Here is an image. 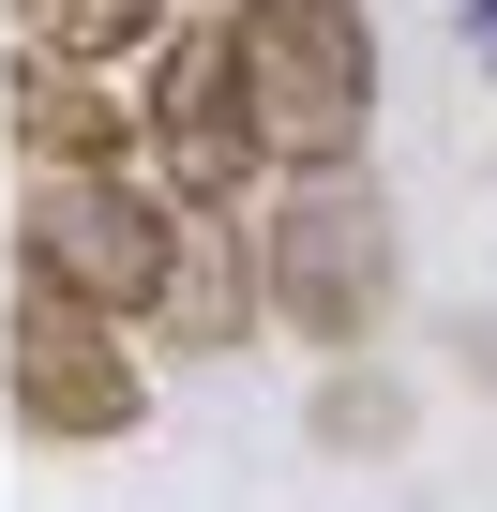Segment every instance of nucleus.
Instances as JSON below:
<instances>
[{
  "mask_svg": "<svg viewBox=\"0 0 497 512\" xmlns=\"http://www.w3.org/2000/svg\"><path fill=\"white\" fill-rule=\"evenodd\" d=\"M136 136H151V181H166L181 211H241V181H257V121H241V61H226V31H181V46H166Z\"/></svg>",
  "mask_w": 497,
  "mask_h": 512,
  "instance_id": "nucleus-5",
  "label": "nucleus"
},
{
  "mask_svg": "<svg viewBox=\"0 0 497 512\" xmlns=\"http://www.w3.org/2000/svg\"><path fill=\"white\" fill-rule=\"evenodd\" d=\"M452 31H467V61L497 76V0H467V16H452Z\"/></svg>",
  "mask_w": 497,
  "mask_h": 512,
  "instance_id": "nucleus-9",
  "label": "nucleus"
},
{
  "mask_svg": "<svg viewBox=\"0 0 497 512\" xmlns=\"http://www.w3.org/2000/svg\"><path fill=\"white\" fill-rule=\"evenodd\" d=\"M166 241H181V196H166L136 151H91V166H46V181H31V272L76 287V302H106L121 332H136L151 287H166Z\"/></svg>",
  "mask_w": 497,
  "mask_h": 512,
  "instance_id": "nucleus-3",
  "label": "nucleus"
},
{
  "mask_svg": "<svg viewBox=\"0 0 497 512\" xmlns=\"http://www.w3.org/2000/svg\"><path fill=\"white\" fill-rule=\"evenodd\" d=\"M16 136H31L46 166H91V151H136V106H121V76L31 46V76H16Z\"/></svg>",
  "mask_w": 497,
  "mask_h": 512,
  "instance_id": "nucleus-7",
  "label": "nucleus"
},
{
  "mask_svg": "<svg viewBox=\"0 0 497 512\" xmlns=\"http://www.w3.org/2000/svg\"><path fill=\"white\" fill-rule=\"evenodd\" d=\"M16 16H31L46 61H91V76H121L136 46H166V0H16Z\"/></svg>",
  "mask_w": 497,
  "mask_h": 512,
  "instance_id": "nucleus-8",
  "label": "nucleus"
},
{
  "mask_svg": "<svg viewBox=\"0 0 497 512\" xmlns=\"http://www.w3.org/2000/svg\"><path fill=\"white\" fill-rule=\"evenodd\" d=\"M241 317H257L241 226H226V211H181V241H166V287H151V317H136V332H166V347H241Z\"/></svg>",
  "mask_w": 497,
  "mask_h": 512,
  "instance_id": "nucleus-6",
  "label": "nucleus"
},
{
  "mask_svg": "<svg viewBox=\"0 0 497 512\" xmlns=\"http://www.w3.org/2000/svg\"><path fill=\"white\" fill-rule=\"evenodd\" d=\"M226 61H241L257 166H347L362 151V121H377V31H362V0H241Z\"/></svg>",
  "mask_w": 497,
  "mask_h": 512,
  "instance_id": "nucleus-1",
  "label": "nucleus"
},
{
  "mask_svg": "<svg viewBox=\"0 0 497 512\" xmlns=\"http://www.w3.org/2000/svg\"><path fill=\"white\" fill-rule=\"evenodd\" d=\"M0 377H16V422H31V437H61V452H106V437H136V422H151V377H136L121 317H106V302H76V287H46V272H31V302H16V347H0Z\"/></svg>",
  "mask_w": 497,
  "mask_h": 512,
  "instance_id": "nucleus-4",
  "label": "nucleus"
},
{
  "mask_svg": "<svg viewBox=\"0 0 497 512\" xmlns=\"http://www.w3.org/2000/svg\"><path fill=\"white\" fill-rule=\"evenodd\" d=\"M257 302L302 347H377L392 317V211L347 166H287V211L257 226Z\"/></svg>",
  "mask_w": 497,
  "mask_h": 512,
  "instance_id": "nucleus-2",
  "label": "nucleus"
}]
</instances>
